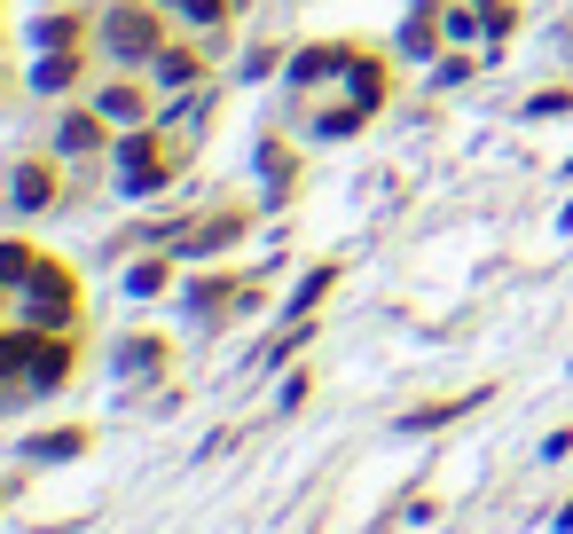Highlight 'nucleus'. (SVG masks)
Segmentation results:
<instances>
[{
	"label": "nucleus",
	"mask_w": 573,
	"mask_h": 534,
	"mask_svg": "<svg viewBox=\"0 0 573 534\" xmlns=\"http://www.w3.org/2000/svg\"><path fill=\"white\" fill-rule=\"evenodd\" d=\"M480 24H487V16H471V9H448V40H471Z\"/></svg>",
	"instance_id": "22"
},
{
	"label": "nucleus",
	"mask_w": 573,
	"mask_h": 534,
	"mask_svg": "<svg viewBox=\"0 0 573 534\" xmlns=\"http://www.w3.org/2000/svg\"><path fill=\"white\" fill-rule=\"evenodd\" d=\"M31 40H40V48H79V16H40Z\"/></svg>",
	"instance_id": "18"
},
{
	"label": "nucleus",
	"mask_w": 573,
	"mask_h": 534,
	"mask_svg": "<svg viewBox=\"0 0 573 534\" xmlns=\"http://www.w3.org/2000/svg\"><path fill=\"white\" fill-rule=\"evenodd\" d=\"M346 87H354L361 111H378V103H385V63H378V55H346Z\"/></svg>",
	"instance_id": "6"
},
{
	"label": "nucleus",
	"mask_w": 573,
	"mask_h": 534,
	"mask_svg": "<svg viewBox=\"0 0 573 534\" xmlns=\"http://www.w3.org/2000/svg\"><path fill=\"white\" fill-rule=\"evenodd\" d=\"M174 165H181V150L165 142V134H150V126H126V142H118V189H126V196H150V189H165V181H174Z\"/></svg>",
	"instance_id": "2"
},
{
	"label": "nucleus",
	"mask_w": 573,
	"mask_h": 534,
	"mask_svg": "<svg viewBox=\"0 0 573 534\" xmlns=\"http://www.w3.org/2000/svg\"><path fill=\"white\" fill-rule=\"evenodd\" d=\"M31 267H40V252H31V244H0V291H16Z\"/></svg>",
	"instance_id": "17"
},
{
	"label": "nucleus",
	"mask_w": 573,
	"mask_h": 534,
	"mask_svg": "<svg viewBox=\"0 0 573 534\" xmlns=\"http://www.w3.org/2000/svg\"><path fill=\"white\" fill-rule=\"evenodd\" d=\"M432 40H441V0H424V9L409 16V31H400V48H409V55H432Z\"/></svg>",
	"instance_id": "11"
},
{
	"label": "nucleus",
	"mask_w": 573,
	"mask_h": 534,
	"mask_svg": "<svg viewBox=\"0 0 573 534\" xmlns=\"http://www.w3.org/2000/svg\"><path fill=\"white\" fill-rule=\"evenodd\" d=\"M87 448V432H40V441H24L31 463H55V456H79Z\"/></svg>",
	"instance_id": "14"
},
{
	"label": "nucleus",
	"mask_w": 573,
	"mask_h": 534,
	"mask_svg": "<svg viewBox=\"0 0 573 534\" xmlns=\"http://www.w3.org/2000/svg\"><path fill=\"white\" fill-rule=\"evenodd\" d=\"M94 111H103L111 126H142V118H150L142 87H103V94H94Z\"/></svg>",
	"instance_id": "8"
},
{
	"label": "nucleus",
	"mask_w": 573,
	"mask_h": 534,
	"mask_svg": "<svg viewBox=\"0 0 573 534\" xmlns=\"http://www.w3.org/2000/svg\"><path fill=\"white\" fill-rule=\"evenodd\" d=\"M72 370H79V339L72 330H40V346H31V361H24V385L31 393H63Z\"/></svg>",
	"instance_id": "3"
},
{
	"label": "nucleus",
	"mask_w": 573,
	"mask_h": 534,
	"mask_svg": "<svg viewBox=\"0 0 573 534\" xmlns=\"http://www.w3.org/2000/svg\"><path fill=\"white\" fill-rule=\"evenodd\" d=\"M16 315H24L31 330H72V322H79V276H72L63 259H40V267L16 283Z\"/></svg>",
	"instance_id": "1"
},
{
	"label": "nucleus",
	"mask_w": 573,
	"mask_h": 534,
	"mask_svg": "<svg viewBox=\"0 0 573 534\" xmlns=\"http://www.w3.org/2000/svg\"><path fill=\"white\" fill-rule=\"evenodd\" d=\"M103 111H79V118H63V134H55V150H72V157H87V150H103Z\"/></svg>",
	"instance_id": "7"
},
{
	"label": "nucleus",
	"mask_w": 573,
	"mask_h": 534,
	"mask_svg": "<svg viewBox=\"0 0 573 534\" xmlns=\"http://www.w3.org/2000/svg\"><path fill=\"white\" fill-rule=\"evenodd\" d=\"M471 400H487V393H463V400H432V409H409V417H400V432H432V424H448V417H463Z\"/></svg>",
	"instance_id": "12"
},
{
	"label": "nucleus",
	"mask_w": 573,
	"mask_h": 534,
	"mask_svg": "<svg viewBox=\"0 0 573 534\" xmlns=\"http://www.w3.org/2000/svg\"><path fill=\"white\" fill-rule=\"evenodd\" d=\"M48 196H55V174H48V165H24V174H16V205H24V213H40Z\"/></svg>",
	"instance_id": "13"
},
{
	"label": "nucleus",
	"mask_w": 573,
	"mask_h": 534,
	"mask_svg": "<svg viewBox=\"0 0 573 534\" xmlns=\"http://www.w3.org/2000/svg\"><path fill=\"white\" fill-rule=\"evenodd\" d=\"M181 16H189V24H220L228 0H181Z\"/></svg>",
	"instance_id": "21"
},
{
	"label": "nucleus",
	"mask_w": 573,
	"mask_h": 534,
	"mask_svg": "<svg viewBox=\"0 0 573 534\" xmlns=\"http://www.w3.org/2000/svg\"><path fill=\"white\" fill-rule=\"evenodd\" d=\"M126 291H133V298H157V291H165V259H142V267L126 276Z\"/></svg>",
	"instance_id": "19"
},
{
	"label": "nucleus",
	"mask_w": 573,
	"mask_h": 534,
	"mask_svg": "<svg viewBox=\"0 0 573 534\" xmlns=\"http://www.w3.org/2000/svg\"><path fill=\"white\" fill-rule=\"evenodd\" d=\"M322 291H330V267H315V276H307V283H298V291H291V322H298V315H307V307H315V298H322Z\"/></svg>",
	"instance_id": "20"
},
{
	"label": "nucleus",
	"mask_w": 573,
	"mask_h": 534,
	"mask_svg": "<svg viewBox=\"0 0 573 534\" xmlns=\"http://www.w3.org/2000/svg\"><path fill=\"white\" fill-rule=\"evenodd\" d=\"M235 228H244V213H220V220L196 228V237H181V252H220V244L235 237Z\"/></svg>",
	"instance_id": "15"
},
{
	"label": "nucleus",
	"mask_w": 573,
	"mask_h": 534,
	"mask_svg": "<svg viewBox=\"0 0 573 534\" xmlns=\"http://www.w3.org/2000/svg\"><path fill=\"white\" fill-rule=\"evenodd\" d=\"M346 55H354V48H307V55H291V79L315 87V79H330V72H346Z\"/></svg>",
	"instance_id": "9"
},
{
	"label": "nucleus",
	"mask_w": 573,
	"mask_h": 534,
	"mask_svg": "<svg viewBox=\"0 0 573 534\" xmlns=\"http://www.w3.org/2000/svg\"><path fill=\"white\" fill-rule=\"evenodd\" d=\"M72 79H79V55H72V48H55L40 72H31V87H48V94H55V87H72Z\"/></svg>",
	"instance_id": "16"
},
{
	"label": "nucleus",
	"mask_w": 573,
	"mask_h": 534,
	"mask_svg": "<svg viewBox=\"0 0 573 534\" xmlns=\"http://www.w3.org/2000/svg\"><path fill=\"white\" fill-rule=\"evenodd\" d=\"M157 361H165V339H126L118 346V378H150Z\"/></svg>",
	"instance_id": "10"
},
{
	"label": "nucleus",
	"mask_w": 573,
	"mask_h": 534,
	"mask_svg": "<svg viewBox=\"0 0 573 534\" xmlns=\"http://www.w3.org/2000/svg\"><path fill=\"white\" fill-rule=\"evenodd\" d=\"M103 48H111V63L157 55V48H165V40H157V16H150V9H111V16H103Z\"/></svg>",
	"instance_id": "4"
},
{
	"label": "nucleus",
	"mask_w": 573,
	"mask_h": 534,
	"mask_svg": "<svg viewBox=\"0 0 573 534\" xmlns=\"http://www.w3.org/2000/svg\"><path fill=\"white\" fill-rule=\"evenodd\" d=\"M150 72H157V87H165V94H181V87L205 79V63H196L189 48H157V55H150Z\"/></svg>",
	"instance_id": "5"
},
{
	"label": "nucleus",
	"mask_w": 573,
	"mask_h": 534,
	"mask_svg": "<svg viewBox=\"0 0 573 534\" xmlns=\"http://www.w3.org/2000/svg\"><path fill=\"white\" fill-rule=\"evenodd\" d=\"M558 220H565V228H573V205H565V213H558Z\"/></svg>",
	"instance_id": "23"
}]
</instances>
